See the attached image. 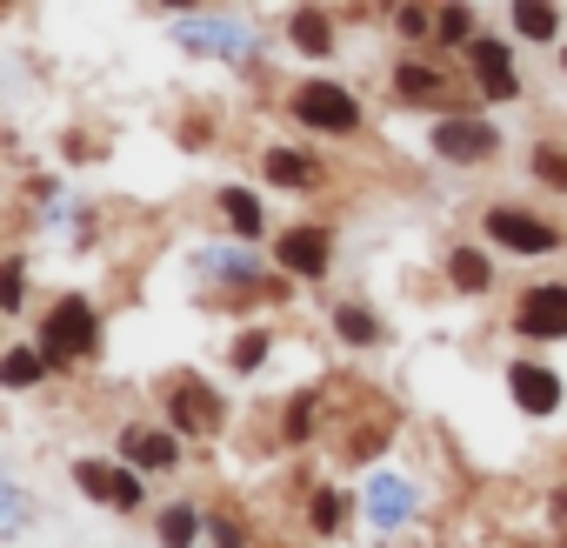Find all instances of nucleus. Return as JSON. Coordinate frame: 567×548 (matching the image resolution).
Instances as JSON below:
<instances>
[{
  "label": "nucleus",
  "mask_w": 567,
  "mask_h": 548,
  "mask_svg": "<svg viewBox=\"0 0 567 548\" xmlns=\"http://www.w3.org/2000/svg\"><path fill=\"white\" fill-rule=\"evenodd\" d=\"M94 348V308L81 302V295H68L54 315H48V335H41V355H48V368H61L68 355H87Z\"/></svg>",
  "instance_id": "1"
},
{
  "label": "nucleus",
  "mask_w": 567,
  "mask_h": 548,
  "mask_svg": "<svg viewBox=\"0 0 567 548\" xmlns=\"http://www.w3.org/2000/svg\"><path fill=\"white\" fill-rule=\"evenodd\" d=\"M295 114H301L308 128H328V134H348V128L361 121L354 94H341V88H321V81H308V88L295 94Z\"/></svg>",
  "instance_id": "2"
},
{
  "label": "nucleus",
  "mask_w": 567,
  "mask_h": 548,
  "mask_svg": "<svg viewBox=\"0 0 567 548\" xmlns=\"http://www.w3.org/2000/svg\"><path fill=\"white\" fill-rule=\"evenodd\" d=\"M434 148H441L447 161H481V154L501 148V134H494L487 121H441V128H434Z\"/></svg>",
  "instance_id": "3"
},
{
  "label": "nucleus",
  "mask_w": 567,
  "mask_h": 548,
  "mask_svg": "<svg viewBox=\"0 0 567 548\" xmlns=\"http://www.w3.org/2000/svg\"><path fill=\"white\" fill-rule=\"evenodd\" d=\"M74 481L94 495V501H114V508H141V481L127 468H107V461H81Z\"/></svg>",
  "instance_id": "4"
},
{
  "label": "nucleus",
  "mask_w": 567,
  "mask_h": 548,
  "mask_svg": "<svg viewBox=\"0 0 567 548\" xmlns=\"http://www.w3.org/2000/svg\"><path fill=\"white\" fill-rule=\"evenodd\" d=\"M487 227H494V241L514 247V254H547V247H554V227H547V221H527V214H514V207L487 214Z\"/></svg>",
  "instance_id": "5"
},
{
  "label": "nucleus",
  "mask_w": 567,
  "mask_h": 548,
  "mask_svg": "<svg viewBox=\"0 0 567 548\" xmlns=\"http://www.w3.org/2000/svg\"><path fill=\"white\" fill-rule=\"evenodd\" d=\"M520 335H567V288H534L514 315Z\"/></svg>",
  "instance_id": "6"
},
{
  "label": "nucleus",
  "mask_w": 567,
  "mask_h": 548,
  "mask_svg": "<svg viewBox=\"0 0 567 548\" xmlns=\"http://www.w3.org/2000/svg\"><path fill=\"white\" fill-rule=\"evenodd\" d=\"M507 388H514V402H520L527 415H547V408L560 402V382H554V368H534V362L507 368Z\"/></svg>",
  "instance_id": "7"
},
{
  "label": "nucleus",
  "mask_w": 567,
  "mask_h": 548,
  "mask_svg": "<svg viewBox=\"0 0 567 548\" xmlns=\"http://www.w3.org/2000/svg\"><path fill=\"white\" fill-rule=\"evenodd\" d=\"M274 254H280V267H295V274H321L328 267V234L321 227H288Z\"/></svg>",
  "instance_id": "8"
},
{
  "label": "nucleus",
  "mask_w": 567,
  "mask_h": 548,
  "mask_svg": "<svg viewBox=\"0 0 567 548\" xmlns=\"http://www.w3.org/2000/svg\"><path fill=\"white\" fill-rule=\"evenodd\" d=\"M467 61H474V74H481L487 101H514V68H507V48H501V41H474Z\"/></svg>",
  "instance_id": "9"
},
{
  "label": "nucleus",
  "mask_w": 567,
  "mask_h": 548,
  "mask_svg": "<svg viewBox=\"0 0 567 548\" xmlns=\"http://www.w3.org/2000/svg\"><path fill=\"white\" fill-rule=\"evenodd\" d=\"M174 422H181V428H214V422H220V402H214L200 382H181V395H174Z\"/></svg>",
  "instance_id": "10"
},
{
  "label": "nucleus",
  "mask_w": 567,
  "mask_h": 548,
  "mask_svg": "<svg viewBox=\"0 0 567 548\" xmlns=\"http://www.w3.org/2000/svg\"><path fill=\"white\" fill-rule=\"evenodd\" d=\"M121 442H127V461H141V468H167V461H174V435H154V428H127Z\"/></svg>",
  "instance_id": "11"
},
{
  "label": "nucleus",
  "mask_w": 567,
  "mask_h": 548,
  "mask_svg": "<svg viewBox=\"0 0 567 548\" xmlns=\"http://www.w3.org/2000/svg\"><path fill=\"white\" fill-rule=\"evenodd\" d=\"M48 375V355H34V348H14L8 362H0V382H8V388H34Z\"/></svg>",
  "instance_id": "12"
},
{
  "label": "nucleus",
  "mask_w": 567,
  "mask_h": 548,
  "mask_svg": "<svg viewBox=\"0 0 567 548\" xmlns=\"http://www.w3.org/2000/svg\"><path fill=\"white\" fill-rule=\"evenodd\" d=\"M267 181H280V187H308L315 174H308V161H301L295 148H274V154H267Z\"/></svg>",
  "instance_id": "13"
},
{
  "label": "nucleus",
  "mask_w": 567,
  "mask_h": 548,
  "mask_svg": "<svg viewBox=\"0 0 567 548\" xmlns=\"http://www.w3.org/2000/svg\"><path fill=\"white\" fill-rule=\"evenodd\" d=\"M220 207H227L234 234H260V201H254L247 187H227V194H220Z\"/></svg>",
  "instance_id": "14"
},
{
  "label": "nucleus",
  "mask_w": 567,
  "mask_h": 548,
  "mask_svg": "<svg viewBox=\"0 0 567 548\" xmlns=\"http://www.w3.org/2000/svg\"><path fill=\"white\" fill-rule=\"evenodd\" d=\"M295 41H301L308 54H328V48H334V28H328L321 14H295Z\"/></svg>",
  "instance_id": "15"
},
{
  "label": "nucleus",
  "mask_w": 567,
  "mask_h": 548,
  "mask_svg": "<svg viewBox=\"0 0 567 548\" xmlns=\"http://www.w3.org/2000/svg\"><path fill=\"white\" fill-rule=\"evenodd\" d=\"M447 267H454V288H467V295H474V288H487V261H481L474 247H461Z\"/></svg>",
  "instance_id": "16"
},
{
  "label": "nucleus",
  "mask_w": 567,
  "mask_h": 548,
  "mask_svg": "<svg viewBox=\"0 0 567 548\" xmlns=\"http://www.w3.org/2000/svg\"><path fill=\"white\" fill-rule=\"evenodd\" d=\"M514 28L534 34V41H547V34H554V8H540V0H520V8H514Z\"/></svg>",
  "instance_id": "17"
},
{
  "label": "nucleus",
  "mask_w": 567,
  "mask_h": 548,
  "mask_svg": "<svg viewBox=\"0 0 567 548\" xmlns=\"http://www.w3.org/2000/svg\"><path fill=\"white\" fill-rule=\"evenodd\" d=\"M401 94H408V101H434V94H441V74L408 61V68H401Z\"/></svg>",
  "instance_id": "18"
},
{
  "label": "nucleus",
  "mask_w": 567,
  "mask_h": 548,
  "mask_svg": "<svg viewBox=\"0 0 567 548\" xmlns=\"http://www.w3.org/2000/svg\"><path fill=\"white\" fill-rule=\"evenodd\" d=\"M161 541L167 548H194V508H167L161 515Z\"/></svg>",
  "instance_id": "19"
},
{
  "label": "nucleus",
  "mask_w": 567,
  "mask_h": 548,
  "mask_svg": "<svg viewBox=\"0 0 567 548\" xmlns=\"http://www.w3.org/2000/svg\"><path fill=\"white\" fill-rule=\"evenodd\" d=\"M334 328H341L348 342H374V335H381V322H374L368 308H341V315H334Z\"/></svg>",
  "instance_id": "20"
},
{
  "label": "nucleus",
  "mask_w": 567,
  "mask_h": 548,
  "mask_svg": "<svg viewBox=\"0 0 567 548\" xmlns=\"http://www.w3.org/2000/svg\"><path fill=\"white\" fill-rule=\"evenodd\" d=\"M534 174H540L547 187H567V154H554V148H540V154H534Z\"/></svg>",
  "instance_id": "21"
},
{
  "label": "nucleus",
  "mask_w": 567,
  "mask_h": 548,
  "mask_svg": "<svg viewBox=\"0 0 567 548\" xmlns=\"http://www.w3.org/2000/svg\"><path fill=\"white\" fill-rule=\"evenodd\" d=\"M401 508H408V495H401V481H394V475H381V501H374V515H381V521H394Z\"/></svg>",
  "instance_id": "22"
},
{
  "label": "nucleus",
  "mask_w": 567,
  "mask_h": 548,
  "mask_svg": "<svg viewBox=\"0 0 567 548\" xmlns=\"http://www.w3.org/2000/svg\"><path fill=\"white\" fill-rule=\"evenodd\" d=\"M467 34H474V14L467 8H447L441 14V41H467Z\"/></svg>",
  "instance_id": "23"
},
{
  "label": "nucleus",
  "mask_w": 567,
  "mask_h": 548,
  "mask_svg": "<svg viewBox=\"0 0 567 548\" xmlns=\"http://www.w3.org/2000/svg\"><path fill=\"white\" fill-rule=\"evenodd\" d=\"M260 355H267V335H240L234 342V368H260Z\"/></svg>",
  "instance_id": "24"
},
{
  "label": "nucleus",
  "mask_w": 567,
  "mask_h": 548,
  "mask_svg": "<svg viewBox=\"0 0 567 548\" xmlns=\"http://www.w3.org/2000/svg\"><path fill=\"white\" fill-rule=\"evenodd\" d=\"M334 521H341V501H334V495H321V501H315V528H334Z\"/></svg>",
  "instance_id": "25"
},
{
  "label": "nucleus",
  "mask_w": 567,
  "mask_h": 548,
  "mask_svg": "<svg viewBox=\"0 0 567 548\" xmlns=\"http://www.w3.org/2000/svg\"><path fill=\"white\" fill-rule=\"evenodd\" d=\"M0 302H8V308H21V267H8V282H0Z\"/></svg>",
  "instance_id": "26"
},
{
  "label": "nucleus",
  "mask_w": 567,
  "mask_h": 548,
  "mask_svg": "<svg viewBox=\"0 0 567 548\" xmlns=\"http://www.w3.org/2000/svg\"><path fill=\"white\" fill-rule=\"evenodd\" d=\"M401 34H427V14L421 8H401Z\"/></svg>",
  "instance_id": "27"
},
{
  "label": "nucleus",
  "mask_w": 567,
  "mask_h": 548,
  "mask_svg": "<svg viewBox=\"0 0 567 548\" xmlns=\"http://www.w3.org/2000/svg\"><path fill=\"white\" fill-rule=\"evenodd\" d=\"M554 515H560V521H567V488H560V495H554Z\"/></svg>",
  "instance_id": "28"
}]
</instances>
